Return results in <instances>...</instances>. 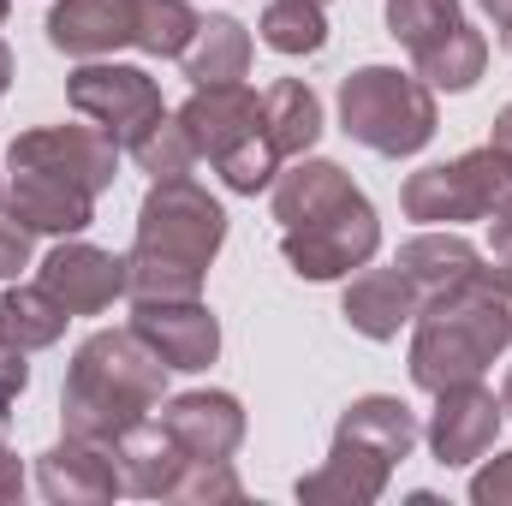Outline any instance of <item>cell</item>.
I'll use <instances>...</instances> for the list:
<instances>
[{"mask_svg":"<svg viewBox=\"0 0 512 506\" xmlns=\"http://www.w3.org/2000/svg\"><path fill=\"white\" fill-rule=\"evenodd\" d=\"M185 137L197 143V155L221 161L227 149H239L251 131H262V96H251L245 84H197L191 102L173 114Z\"/></svg>","mask_w":512,"mask_h":506,"instance_id":"13","label":"cell"},{"mask_svg":"<svg viewBox=\"0 0 512 506\" xmlns=\"http://www.w3.org/2000/svg\"><path fill=\"white\" fill-rule=\"evenodd\" d=\"M30 239H36V233H30V227L18 221V209L6 203V209H0V280H18V274L30 268Z\"/></svg>","mask_w":512,"mask_h":506,"instance_id":"32","label":"cell"},{"mask_svg":"<svg viewBox=\"0 0 512 506\" xmlns=\"http://www.w3.org/2000/svg\"><path fill=\"white\" fill-rule=\"evenodd\" d=\"M36 483H42V495H48L54 506H102V501H114V495L126 489L114 447L84 441V435L54 441V447L36 459Z\"/></svg>","mask_w":512,"mask_h":506,"instance_id":"12","label":"cell"},{"mask_svg":"<svg viewBox=\"0 0 512 506\" xmlns=\"http://www.w3.org/2000/svg\"><path fill=\"white\" fill-rule=\"evenodd\" d=\"M489 251H495V262H507L512 268V197L489 215Z\"/></svg>","mask_w":512,"mask_h":506,"instance_id":"35","label":"cell"},{"mask_svg":"<svg viewBox=\"0 0 512 506\" xmlns=\"http://www.w3.org/2000/svg\"><path fill=\"white\" fill-rule=\"evenodd\" d=\"M471 501L477 506H512V453L489 459V465L471 477Z\"/></svg>","mask_w":512,"mask_h":506,"instance_id":"33","label":"cell"},{"mask_svg":"<svg viewBox=\"0 0 512 506\" xmlns=\"http://www.w3.org/2000/svg\"><path fill=\"white\" fill-rule=\"evenodd\" d=\"M131 161H137L149 179H185V173H191V161H197V143L185 137L179 120H161L149 137H137V143H131Z\"/></svg>","mask_w":512,"mask_h":506,"instance_id":"30","label":"cell"},{"mask_svg":"<svg viewBox=\"0 0 512 506\" xmlns=\"http://www.w3.org/2000/svg\"><path fill=\"white\" fill-rule=\"evenodd\" d=\"M6 167H36V173H54L66 185L102 197L120 173V143L102 126H36L12 137Z\"/></svg>","mask_w":512,"mask_h":506,"instance_id":"8","label":"cell"},{"mask_svg":"<svg viewBox=\"0 0 512 506\" xmlns=\"http://www.w3.org/2000/svg\"><path fill=\"white\" fill-rule=\"evenodd\" d=\"M227 239V209L185 173L155 179L137 209V245H131V304L137 298H203V274Z\"/></svg>","mask_w":512,"mask_h":506,"instance_id":"2","label":"cell"},{"mask_svg":"<svg viewBox=\"0 0 512 506\" xmlns=\"http://www.w3.org/2000/svg\"><path fill=\"white\" fill-rule=\"evenodd\" d=\"M173 501H209V506H233L245 501V483L233 477V459H191Z\"/></svg>","mask_w":512,"mask_h":506,"instance_id":"31","label":"cell"},{"mask_svg":"<svg viewBox=\"0 0 512 506\" xmlns=\"http://www.w3.org/2000/svg\"><path fill=\"white\" fill-rule=\"evenodd\" d=\"M501 411L512 417V370H507V381H501Z\"/></svg>","mask_w":512,"mask_h":506,"instance_id":"40","label":"cell"},{"mask_svg":"<svg viewBox=\"0 0 512 506\" xmlns=\"http://www.w3.org/2000/svg\"><path fill=\"white\" fill-rule=\"evenodd\" d=\"M6 84H12V48L0 42V96H6Z\"/></svg>","mask_w":512,"mask_h":506,"instance_id":"39","label":"cell"},{"mask_svg":"<svg viewBox=\"0 0 512 506\" xmlns=\"http://www.w3.org/2000/svg\"><path fill=\"white\" fill-rule=\"evenodd\" d=\"M114 459H120V477H126L131 495H143V501H173V489H179V477H185V447L161 429V423H137L126 441L114 447Z\"/></svg>","mask_w":512,"mask_h":506,"instance_id":"20","label":"cell"},{"mask_svg":"<svg viewBox=\"0 0 512 506\" xmlns=\"http://www.w3.org/2000/svg\"><path fill=\"white\" fill-rule=\"evenodd\" d=\"M66 322H72V310H66L42 280H36V286H12V292L0 298V334L18 340L24 352L54 346V340L66 334Z\"/></svg>","mask_w":512,"mask_h":506,"instance_id":"24","label":"cell"},{"mask_svg":"<svg viewBox=\"0 0 512 506\" xmlns=\"http://www.w3.org/2000/svg\"><path fill=\"white\" fill-rule=\"evenodd\" d=\"M340 126L387 161L417 155L435 137V90L399 66H364L340 84Z\"/></svg>","mask_w":512,"mask_h":506,"instance_id":"4","label":"cell"},{"mask_svg":"<svg viewBox=\"0 0 512 506\" xmlns=\"http://www.w3.org/2000/svg\"><path fill=\"white\" fill-rule=\"evenodd\" d=\"M66 96H72V108H78L90 126H102L120 149H131L137 137H149V131L167 120L161 90H155V78H149L143 66L84 60V66L66 78Z\"/></svg>","mask_w":512,"mask_h":506,"instance_id":"7","label":"cell"},{"mask_svg":"<svg viewBox=\"0 0 512 506\" xmlns=\"http://www.w3.org/2000/svg\"><path fill=\"white\" fill-rule=\"evenodd\" d=\"M161 393H167V364L143 346V334L137 328H102L72 352L66 393H60L66 435L120 447L137 423H149Z\"/></svg>","mask_w":512,"mask_h":506,"instance_id":"3","label":"cell"},{"mask_svg":"<svg viewBox=\"0 0 512 506\" xmlns=\"http://www.w3.org/2000/svg\"><path fill=\"white\" fill-rule=\"evenodd\" d=\"M512 346V268H471L453 292L417 310L411 334V381L423 393L477 381Z\"/></svg>","mask_w":512,"mask_h":506,"instance_id":"1","label":"cell"},{"mask_svg":"<svg viewBox=\"0 0 512 506\" xmlns=\"http://www.w3.org/2000/svg\"><path fill=\"white\" fill-rule=\"evenodd\" d=\"M42 286L72 316H96V310H108L114 298L131 292V268H126V256L96 251L84 239H66V245H54V251L42 256Z\"/></svg>","mask_w":512,"mask_h":506,"instance_id":"11","label":"cell"},{"mask_svg":"<svg viewBox=\"0 0 512 506\" xmlns=\"http://www.w3.org/2000/svg\"><path fill=\"white\" fill-rule=\"evenodd\" d=\"M137 36V0H60L48 12V42L72 60H108Z\"/></svg>","mask_w":512,"mask_h":506,"instance_id":"15","label":"cell"},{"mask_svg":"<svg viewBox=\"0 0 512 506\" xmlns=\"http://www.w3.org/2000/svg\"><path fill=\"white\" fill-rule=\"evenodd\" d=\"M256 30H262V42H268L274 54H286V60L328 48V18H322L316 0H268Z\"/></svg>","mask_w":512,"mask_h":506,"instance_id":"26","label":"cell"},{"mask_svg":"<svg viewBox=\"0 0 512 506\" xmlns=\"http://www.w3.org/2000/svg\"><path fill=\"white\" fill-rule=\"evenodd\" d=\"M393 268H399V274L417 286V298L429 304V298L453 292V286L477 268V245H471V239H459L453 227H441V233H417V239H405V245H399Z\"/></svg>","mask_w":512,"mask_h":506,"instance_id":"21","label":"cell"},{"mask_svg":"<svg viewBox=\"0 0 512 506\" xmlns=\"http://www.w3.org/2000/svg\"><path fill=\"white\" fill-rule=\"evenodd\" d=\"M0 18H6V0H0Z\"/></svg>","mask_w":512,"mask_h":506,"instance_id":"41","label":"cell"},{"mask_svg":"<svg viewBox=\"0 0 512 506\" xmlns=\"http://www.w3.org/2000/svg\"><path fill=\"white\" fill-rule=\"evenodd\" d=\"M512 197V155L483 143L459 161H441V167H417L399 191L405 215L411 221H429V227H453V221H489L501 203Z\"/></svg>","mask_w":512,"mask_h":506,"instance_id":"5","label":"cell"},{"mask_svg":"<svg viewBox=\"0 0 512 506\" xmlns=\"http://www.w3.org/2000/svg\"><path fill=\"white\" fill-rule=\"evenodd\" d=\"M417 310H423V298H417V286H411L399 268H370V274H358V280L346 286V298H340V316H346L352 334H364V340H399V328L417 322Z\"/></svg>","mask_w":512,"mask_h":506,"instance_id":"17","label":"cell"},{"mask_svg":"<svg viewBox=\"0 0 512 506\" xmlns=\"http://www.w3.org/2000/svg\"><path fill=\"white\" fill-rule=\"evenodd\" d=\"M376 251H382V221L364 191L328 203L322 215H310L298 227H280V256L292 262L298 280H346Z\"/></svg>","mask_w":512,"mask_h":506,"instance_id":"6","label":"cell"},{"mask_svg":"<svg viewBox=\"0 0 512 506\" xmlns=\"http://www.w3.org/2000/svg\"><path fill=\"white\" fill-rule=\"evenodd\" d=\"M131 328L167 370H209L221 352V322L203 298H137Z\"/></svg>","mask_w":512,"mask_h":506,"instance_id":"9","label":"cell"},{"mask_svg":"<svg viewBox=\"0 0 512 506\" xmlns=\"http://www.w3.org/2000/svg\"><path fill=\"white\" fill-rule=\"evenodd\" d=\"M459 24H465L459 0H387V36H393L411 60H417L423 48L447 42Z\"/></svg>","mask_w":512,"mask_h":506,"instance_id":"27","label":"cell"},{"mask_svg":"<svg viewBox=\"0 0 512 506\" xmlns=\"http://www.w3.org/2000/svg\"><path fill=\"white\" fill-rule=\"evenodd\" d=\"M334 441H352V447L376 453V459H387V465H399V459H411V447L423 441V423H417V411H411L405 399L370 393V399H352V405H346Z\"/></svg>","mask_w":512,"mask_h":506,"instance_id":"18","label":"cell"},{"mask_svg":"<svg viewBox=\"0 0 512 506\" xmlns=\"http://www.w3.org/2000/svg\"><path fill=\"white\" fill-rule=\"evenodd\" d=\"M197 12H191V0H137V36H131V48H143V54H155V60H179L185 54V42L197 36Z\"/></svg>","mask_w":512,"mask_h":506,"instance_id":"28","label":"cell"},{"mask_svg":"<svg viewBox=\"0 0 512 506\" xmlns=\"http://www.w3.org/2000/svg\"><path fill=\"white\" fill-rule=\"evenodd\" d=\"M316 6H328V0H316Z\"/></svg>","mask_w":512,"mask_h":506,"instance_id":"42","label":"cell"},{"mask_svg":"<svg viewBox=\"0 0 512 506\" xmlns=\"http://www.w3.org/2000/svg\"><path fill=\"white\" fill-rule=\"evenodd\" d=\"M6 203L18 209V221H24L30 233H60V239H72V233H84V227L96 221V197H90V191H78V185H66V179H54V173H36V167H12Z\"/></svg>","mask_w":512,"mask_h":506,"instance_id":"16","label":"cell"},{"mask_svg":"<svg viewBox=\"0 0 512 506\" xmlns=\"http://www.w3.org/2000/svg\"><path fill=\"white\" fill-rule=\"evenodd\" d=\"M215 173L227 179V191L256 197V191H268V185H274V173H280V149L268 143V131H251L239 149H227V155L215 161Z\"/></svg>","mask_w":512,"mask_h":506,"instance_id":"29","label":"cell"},{"mask_svg":"<svg viewBox=\"0 0 512 506\" xmlns=\"http://www.w3.org/2000/svg\"><path fill=\"white\" fill-rule=\"evenodd\" d=\"M501 399L477 381H459V387H441L435 393V417H429V453L441 465H477L489 459L495 435H501Z\"/></svg>","mask_w":512,"mask_h":506,"instance_id":"10","label":"cell"},{"mask_svg":"<svg viewBox=\"0 0 512 506\" xmlns=\"http://www.w3.org/2000/svg\"><path fill=\"white\" fill-rule=\"evenodd\" d=\"M161 429L185 447V459H233L245 441V405L233 393H179L161 405Z\"/></svg>","mask_w":512,"mask_h":506,"instance_id":"14","label":"cell"},{"mask_svg":"<svg viewBox=\"0 0 512 506\" xmlns=\"http://www.w3.org/2000/svg\"><path fill=\"white\" fill-rule=\"evenodd\" d=\"M191 84H239L251 72V30L239 18H203L179 54Z\"/></svg>","mask_w":512,"mask_h":506,"instance_id":"22","label":"cell"},{"mask_svg":"<svg viewBox=\"0 0 512 506\" xmlns=\"http://www.w3.org/2000/svg\"><path fill=\"white\" fill-rule=\"evenodd\" d=\"M477 6L489 12V24L501 30V48H507V54H512V0H477Z\"/></svg>","mask_w":512,"mask_h":506,"instance_id":"37","label":"cell"},{"mask_svg":"<svg viewBox=\"0 0 512 506\" xmlns=\"http://www.w3.org/2000/svg\"><path fill=\"white\" fill-rule=\"evenodd\" d=\"M24 495V465H18V453L0 441V501H18Z\"/></svg>","mask_w":512,"mask_h":506,"instance_id":"36","label":"cell"},{"mask_svg":"<svg viewBox=\"0 0 512 506\" xmlns=\"http://www.w3.org/2000/svg\"><path fill=\"white\" fill-rule=\"evenodd\" d=\"M262 131L280 155H310L316 137H322V96L304 78H280L262 96Z\"/></svg>","mask_w":512,"mask_h":506,"instance_id":"23","label":"cell"},{"mask_svg":"<svg viewBox=\"0 0 512 506\" xmlns=\"http://www.w3.org/2000/svg\"><path fill=\"white\" fill-rule=\"evenodd\" d=\"M489 143H495V149H507V155H512V102L501 108V114H495V137H489Z\"/></svg>","mask_w":512,"mask_h":506,"instance_id":"38","label":"cell"},{"mask_svg":"<svg viewBox=\"0 0 512 506\" xmlns=\"http://www.w3.org/2000/svg\"><path fill=\"white\" fill-rule=\"evenodd\" d=\"M24 381H30L24 346L0 334V417H12V405H18V393H24Z\"/></svg>","mask_w":512,"mask_h":506,"instance_id":"34","label":"cell"},{"mask_svg":"<svg viewBox=\"0 0 512 506\" xmlns=\"http://www.w3.org/2000/svg\"><path fill=\"white\" fill-rule=\"evenodd\" d=\"M387 459L352 447V441H334V453L322 459V471L298 477V501H316V506H370L382 501L387 489Z\"/></svg>","mask_w":512,"mask_h":506,"instance_id":"19","label":"cell"},{"mask_svg":"<svg viewBox=\"0 0 512 506\" xmlns=\"http://www.w3.org/2000/svg\"><path fill=\"white\" fill-rule=\"evenodd\" d=\"M411 66H417V78H423L429 90H471V84L483 78V66H489V42H483V30L459 24L447 42L423 48Z\"/></svg>","mask_w":512,"mask_h":506,"instance_id":"25","label":"cell"}]
</instances>
